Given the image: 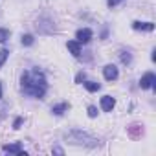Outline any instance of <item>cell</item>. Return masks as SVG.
<instances>
[{"mask_svg":"<svg viewBox=\"0 0 156 156\" xmlns=\"http://www.w3.org/2000/svg\"><path fill=\"white\" fill-rule=\"evenodd\" d=\"M20 83H22V90L37 99H42L46 90H48V83H46V77L39 68L28 70L22 73L20 77Z\"/></svg>","mask_w":156,"mask_h":156,"instance_id":"1","label":"cell"},{"mask_svg":"<svg viewBox=\"0 0 156 156\" xmlns=\"http://www.w3.org/2000/svg\"><path fill=\"white\" fill-rule=\"evenodd\" d=\"M154 83H156V75L152 72H147L141 79H140V87L143 90H149V88H154Z\"/></svg>","mask_w":156,"mask_h":156,"instance_id":"2","label":"cell"},{"mask_svg":"<svg viewBox=\"0 0 156 156\" xmlns=\"http://www.w3.org/2000/svg\"><path fill=\"white\" fill-rule=\"evenodd\" d=\"M75 39H77V42H79V44H88L92 41V30H88V28L79 30V31L75 33Z\"/></svg>","mask_w":156,"mask_h":156,"instance_id":"3","label":"cell"},{"mask_svg":"<svg viewBox=\"0 0 156 156\" xmlns=\"http://www.w3.org/2000/svg\"><path fill=\"white\" fill-rule=\"evenodd\" d=\"M103 75H105L107 81H116L119 73H118V68H116L114 64H107V66L103 68Z\"/></svg>","mask_w":156,"mask_h":156,"instance_id":"4","label":"cell"},{"mask_svg":"<svg viewBox=\"0 0 156 156\" xmlns=\"http://www.w3.org/2000/svg\"><path fill=\"white\" fill-rule=\"evenodd\" d=\"M2 151L9 152V154H26V151L22 149L20 143H6V145H2Z\"/></svg>","mask_w":156,"mask_h":156,"instance_id":"5","label":"cell"},{"mask_svg":"<svg viewBox=\"0 0 156 156\" xmlns=\"http://www.w3.org/2000/svg\"><path fill=\"white\" fill-rule=\"evenodd\" d=\"M114 105H116V99H114V98H110V96H103V98H101V108H103L105 112H112Z\"/></svg>","mask_w":156,"mask_h":156,"instance_id":"6","label":"cell"},{"mask_svg":"<svg viewBox=\"0 0 156 156\" xmlns=\"http://www.w3.org/2000/svg\"><path fill=\"white\" fill-rule=\"evenodd\" d=\"M132 28L136 31H152L154 24L152 22H140V20H136V22H132Z\"/></svg>","mask_w":156,"mask_h":156,"instance_id":"7","label":"cell"},{"mask_svg":"<svg viewBox=\"0 0 156 156\" xmlns=\"http://www.w3.org/2000/svg\"><path fill=\"white\" fill-rule=\"evenodd\" d=\"M66 48L70 50V53H72L73 57H79V55H81V44L77 42V41H68V42H66Z\"/></svg>","mask_w":156,"mask_h":156,"instance_id":"8","label":"cell"},{"mask_svg":"<svg viewBox=\"0 0 156 156\" xmlns=\"http://www.w3.org/2000/svg\"><path fill=\"white\" fill-rule=\"evenodd\" d=\"M70 108V105L64 101V103H59V105H55V107H51V112L55 114V116H61V114H64L66 110Z\"/></svg>","mask_w":156,"mask_h":156,"instance_id":"9","label":"cell"},{"mask_svg":"<svg viewBox=\"0 0 156 156\" xmlns=\"http://www.w3.org/2000/svg\"><path fill=\"white\" fill-rule=\"evenodd\" d=\"M85 88H87L88 92H98V90L101 88V85L96 83V81H87V83H85Z\"/></svg>","mask_w":156,"mask_h":156,"instance_id":"10","label":"cell"},{"mask_svg":"<svg viewBox=\"0 0 156 156\" xmlns=\"http://www.w3.org/2000/svg\"><path fill=\"white\" fill-rule=\"evenodd\" d=\"M8 57H9V50H6V48H2L0 50V68L4 66V62L8 61Z\"/></svg>","mask_w":156,"mask_h":156,"instance_id":"11","label":"cell"},{"mask_svg":"<svg viewBox=\"0 0 156 156\" xmlns=\"http://www.w3.org/2000/svg\"><path fill=\"white\" fill-rule=\"evenodd\" d=\"M119 59H121L123 64H130V61H132V57H130L129 51H121V53H119Z\"/></svg>","mask_w":156,"mask_h":156,"instance_id":"12","label":"cell"},{"mask_svg":"<svg viewBox=\"0 0 156 156\" xmlns=\"http://www.w3.org/2000/svg\"><path fill=\"white\" fill-rule=\"evenodd\" d=\"M8 39H9V30L0 28V42H6Z\"/></svg>","mask_w":156,"mask_h":156,"instance_id":"13","label":"cell"},{"mask_svg":"<svg viewBox=\"0 0 156 156\" xmlns=\"http://www.w3.org/2000/svg\"><path fill=\"white\" fill-rule=\"evenodd\" d=\"M33 42H35L33 35H22V44H24V46H31Z\"/></svg>","mask_w":156,"mask_h":156,"instance_id":"14","label":"cell"},{"mask_svg":"<svg viewBox=\"0 0 156 156\" xmlns=\"http://www.w3.org/2000/svg\"><path fill=\"white\" fill-rule=\"evenodd\" d=\"M88 116H90V118H96V116H98V108H96L94 105L88 107Z\"/></svg>","mask_w":156,"mask_h":156,"instance_id":"15","label":"cell"},{"mask_svg":"<svg viewBox=\"0 0 156 156\" xmlns=\"http://www.w3.org/2000/svg\"><path fill=\"white\" fill-rule=\"evenodd\" d=\"M85 79H87L85 72H79V73H77V77H75V83H81V81H85Z\"/></svg>","mask_w":156,"mask_h":156,"instance_id":"16","label":"cell"},{"mask_svg":"<svg viewBox=\"0 0 156 156\" xmlns=\"http://www.w3.org/2000/svg\"><path fill=\"white\" fill-rule=\"evenodd\" d=\"M123 0H107V4H108V8H116L118 4H121Z\"/></svg>","mask_w":156,"mask_h":156,"instance_id":"17","label":"cell"},{"mask_svg":"<svg viewBox=\"0 0 156 156\" xmlns=\"http://www.w3.org/2000/svg\"><path fill=\"white\" fill-rule=\"evenodd\" d=\"M20 125H22V118H17V119H15V123H13V129L17 130V129H20Z\"/></svg>","mask_w":156,"mask_h":156,"instance_id":"18","label":"cell"},{"mask_svg":"<svg viewBox=\"0 0 156 156\" xmlns=\"http://www.w3.org/2000/svg\"><path fill=\"white\" fill-rule=\"evenodd\" d=\"M53 152H57V154H62L64 151H62V149H59V147H53Z\"/></svg>","mask_w":156,"mask_h":156,"instance_id":"19","label":"cell"},{"mask_svg":"<svg viewBox=\"0 0 156 156\" xmlns=\"http://www.w3.org/2000/svg\"><path fill=\"white\" fill-rule=\"evenodd\" d=\"M0 99H2V85H0Z\"/></svg>","mask_w":156,"mask_h":156,"instance_id":"20","label":"cell"}]
</instances>
